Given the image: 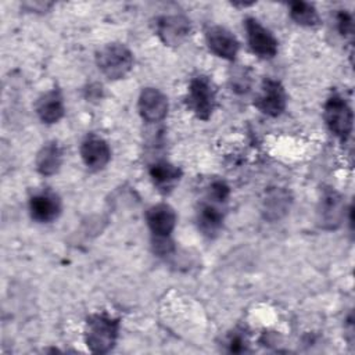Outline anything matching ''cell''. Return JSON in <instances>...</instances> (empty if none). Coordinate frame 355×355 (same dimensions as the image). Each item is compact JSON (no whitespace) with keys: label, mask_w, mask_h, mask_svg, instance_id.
I'll list each match as a JSON object with an SVG mask.
<instances>
[{"label":"cell","mask_w":355,"mask_h":355,"mask_svg":"<svg viewBox=\"0 0 355 355\" xmlns=\"http://www.w3.org/2000/svg\"><path fill=\"white\" fill-rule=\"evenodd\" d=\"M205 39L209 50L220 58L234 60L239 51L236 36L223 26H211L205 32Z\"/></svg>","instance_id":"10"},{"label":"cell","mask_w":355,"mask_h":355,"mask_svg":"<svg viewBox=\"0 0 355 355\" xmlns=\"http://www.w3.org/2000/svg\"><path fill=\"white\" fill-rule=\"evenodd\" d=\"M250 83H251V79L245 69H239L232 76V87L236 92H240V93L247 92L250 89Z\"/></svg>","instance_id":"21"},{"label":"cell","mask_w":355,"mask_h":355,"mask_svg":"<svg viewBox=\"0 0 355 355\" xmlns=\"http://www.w3.org/2000/svg\"><path fill=\"white\" fill-rule=\"evenodd\" d=\"M139 112L147 122H159L168 114L166 96L154 87H146L139 97Z\"/></svg>","instance_id":"9"},{"label":"cell","mask_w":355,"mask_h":355,"mask_svg":"<svg viewBox=\"0 0 355 355\" xmlns=\"http://www.w3.org/2000/svg\"><path fill=\"white\" fill-rule=\"evenodd\" d=\"M98 69L110 79L123 78L133 65L130 50L121 43H110L96 55Z\"/></svg>","instance_id":"2"},{"label":"cell","mask_w":355,"mask_h":355,"mask_svg":"<svg viewBox=\"0 0 355 355\" xmlns=\"http://www.w3.org/2000/svg\"><path fill=\"white\" fill-rule=\"evenodd\" d=\"M337 25L343 36L349 35L352 32V17L345 11H340L337 14Z\"/></svg>","instance_id":"22"},{"label":"cell","mask_w":355,"mask_h":355,"mask_svg":"<svg viewBox=\"0 0 355 355\" xmlns=\"http://www.w3.org/2000/svg\"><path fill=\"white\" fill-rule=\"evenodd\" d=\"M189 33L190 21L183 15H162L157 21V35L166 46H179Z\"/></svg>","instance_id":"8"},{"label":"cell","mask_w":355,"mask_h":355,"mask_svg":"<svg viewBox=\"0 0 355 355\" xmlns=\"http://www.w3.org/2000/svg\"><path fill=\"white\" fill-rule=\"evenodd\" d=\"M146 218L154 237H169L176 225V214L168 204L153 205Z\"/></svg>","instance_id":"13"},{"label":"cell","mask_w":355,"mask_h":355,"mask_svg":"<svg viewBox=\"0 0 355 355\" xmlns=\"http://www.w3.org/2000/svg\"><path fill=\"white\" fill-rule=\"evenodd\" d=\"M229 351L230 352H243L245 351V340L240 334H234L229 338Z\"/></svg>","instance_id":"23"},{"label":"cell","mask_w":355,"mask_h":355,"mask_svg":"<svg viewBox=\"0 0 355 355\" xmlns=\"http://www.w3.org/2000/svg\"><path fill=\"white\" fill-rule=\"evenodd\" d=\"M290 208V196L283 189L270 190L263 200V212L268 219L282 218Z\"/></svg>","instance_id":"18"},{"label":"cell","mask_w":355,"mask_h":355,"mask_svg":"<svg viewBox=\"0 0 355 355\" xmlns=\"http://www.w3.org/2000/svg\"><path fill=\"white\" fill-rule=\"evenodd\" d=\"M286 103L287 96L283 86L273 79H265L262 82L261 92L254 101L255 107L269 116L280 115L286 108Z\"/></svg>","instance_id":"6"},{"label":"cell","mask_w":355,"mask_h":355,"mask_svg":"<svg viewBox=\"0 0 355 355\" xmlns=\"http://www.w3.org/2000/svg\"><path fill=\"white\" fill-rule=\"evenodd\" d=\"M150 178L159 190L172 189L182 178V171L168 161H157L150 166Z\"/></svg>","instance_id":"15"},{"label":"cell","mask_w":355,"mask_h":355,"mask_svg":"<svg viewBox=\"0 0 355 355\" xmlns=\"http://www.w3.org/2000/svg\"><path fill=\"white\" fill-rule=\"evenodd\" d=\"M247 39L251 50L261 58H273L277 53V40L255 18L245 19Z\"/></svg>","instance_id":"7"},{"label":"cell","mask_w":355,"mask_h":355,"mask_svg":"<svg viewBox=\"0 0 355 355\" xmlns=\"http://www.w3.org/2000/svg\"><path fill=\"white\" fill-rule=\"evenodd\" d=\"M197 222H198L200 230L205 236H209V237L215 236L220 230V227H222L223 212L216 205V202H214V201L212 202H205L198 209Z\"/></svg>","instance_id":"17"},{"label":"cell","mask_w":355,"mask_h":355,"mask_svg":"<svg viewBox=\"0 0 355 355\" xmlns=\"http://www.w3.org/2000/svg\"><path fill=\"white\" fill-rule=\"evenodd\" d=\"M36 112L40 121L46 123H54L64 115V101L58 90H50L44 93L36 104Z\"/></svg>","instance_id":"14"},{"label":"cell","mask_w":355,"mask_h":355,"mask_svg":"<svg viewBox=\"0 0 355 355\" xmlns=\"http://www.w3.org/2000/svg\"><path fill=\"white\" fill-rule=\"evenodd\" d=\"M119 320L107 315L96 313L87 319L85 340L90 351L97 354L108 352L118 338Z\"/></svg>","instance_id":"1"},{"label":"cell","mask_w":355,"mask_h":355,"mask_svg":"<svg viewBox=\"0 0 355 355\" xmlns=\"http://www.w3.org/2000/svg\"><path fill=\"white\" fill-rule=\"evenodd\" d=\"M80 157L89 169L98 171L108 164L111 158V150L107 141L101 137L89 136L80 146Z\"/></svg>","instance_id":"11"},{"label":"cell","mask_w":355,"mask_h":355,"mask_svg":"<svg viewBox=\"0 0 355 355\" xmlns=\"http://www.w3.org/2000/svg\"><path fill=\"white\" fill-rule=\"evenodd\" d=\"M61 162H62V150L55 141H51L43 146L36 155V169L39 171V173L44 176L54 175L60 169Z\"/></svg>","instance_id":"16"},{"label":"cell","mask_w":355,"mask_h":355,"mask_svg":"<svg viewBox=\"0 0 355 355\" xmlns=\"http://www.w3.org/2000/svg\"><path fill=\"white\" fill-rule=\"evenodd\" d=\"M31 216L42 223L53 222L61 212L60 198L51 191L36 193L29 201Z\"/></svg>","instance_id":"12"},{"label":"cell","mask_w":355,"mask_h":355,"mask_svg":"<svg viewBox=\"0 0 355 355\" xmlns=\"http://www.w3.org/2000/svg\"><path fill=\"white\" fill-rule=\"evenodd\" d=\"M229 194H230L229 186L223 180H214L208 190L209 198L216 204L225 202L229 198Z\"/></svg>","instance_id":"20"},{"label":"cell","mask_w":355,"mask_h":355,"mask_svg":"<svg viewBox=\"0 0 355 355\" xmlns=\"http://www.w3.org/2000/svg\"><path fill=\"white\" fill-rule=\"evenodd\" d=\"M187 107L202 121L209 119L216 104V92L207 76H196L187 90Z\"/></svg>","instance_id":"3"},{"label":"cell","mask_w":355,"mask_h":355,"mask_svg":"<svg viewBox=\"0 0 355 355\" xmlns=\"http://www.w3.org/2000/svg\"><path fill=\"white\" fill-rule=\"evenodd\" d=\"M290 17L302 26H315L319 24L316 8L306 1H293L290 4Z\"/></svg>","instance_id":"19"},{"label":"cell","mask_w":355,"mask_h":355,"mask_svg":"<svg viewBox=\"0 0 355 355\" xmlns=\"http://www.w3.org/2000/svg\"><path fill=\"white\" fill-rule=\"evenodd\" d=\"M324 121L331 133H334L341 140H347L352 132L354 115L348 103L333 94L324 104Z\"/></svg>","instance_id":"4"},{"label":"cell","mask_w":355,"mask_h":355,"mask_svg":"<svg viewBox=\"0 0 355 355\" xmlns=\"http://www.w3.org/2000/svg\"><path fill=\"white\" fill-rule=\"evenodd\" d=\"M344 212L345 205L343 196L333 189L324 190L316 211L319 226L326 230L337 229L344 219Z\"/></svg>","instance_id":"5"}]
</instances>
